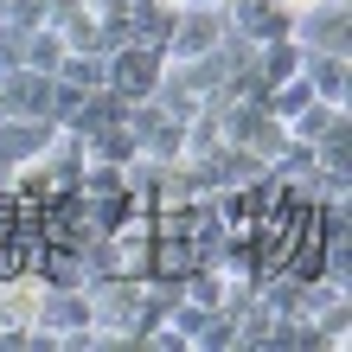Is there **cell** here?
<instances>
[{
    "label": "cell",
    "mask_w": 352,
    "mask_h": 352,
    "mask_svg": "<svg viewBox=\"0 0 352 352\" xmlns=\"http://www.w3.org/2000/svg\"><path fill=\"white\" fill-rule=\"evenodd\" d=\"M224 32H237L243 45H263V38H288V13L276 0H218Z\"/></svg>",
    "instance_id": "cell-4"
},
{
    "label": "cell",
    "mask_w": 352,
    "mask_h": 352,
    "mask_svg": "<svg viewBox=\"0 0 352 352\" xmlns=\"http://www.w3.org/2000/svg\"><path fill=\"white\" fill-rule=\"evenodd\" d=\"M212 45H224V13L218 7H179L160 52H167V58H205Z\"/></svg>",
    "instance_id": "cell-3"
},
{
    "label": "cell",
    "mask_w": 352,
    "mask_h": 352,
    "mask_svg": "<svg viewBox=\"0 0 352 352\" xmlns=\"http://www.w3.org/2000/svg\"><path fill=\"white\" fill-rule=\"evenodd\" d=\"M301 84L314 90L320 102L346 109V90H352V58H346V52H301Z\"/></svg>",
    "instance_id": "cell-6"
},
{
    "label": "cell",
    "mask_w": 352,
    "mask_h": 352,
    "mask_svg": "<svg viewBox=\"0 0 352 352\" xmlns=\"http://www.w3.org/2000/svg\"><path fill=\"white\" fill-rule=\"evenodd\" d=\"M186 7H218V0H186Z\"/></svg>",
    "instance_id": "cell-9"
},
{
    "label": "cell",
    "mask_w": 352,
    "mask_h": 352,
    "mask_svg": "<svg viewBox=\"0 0 352 352\" xmlns=\"http://www.w3.org/2000/svg\"><path fill=\"white\" fill-rule=\"evenodd\" d=\"M0 109H7V116H32V122H52V77L32 71V65L0 71Z\"/></svg>",
    "instance_id": "cell-5"
},
{
    "label": "cell",
    "mask_w": 352,
    "mask_h": 352,
    "mask_svg": "<svg viewBox=\"0 0 352 352\" xmlns=\"http://www.w3.org/2000/svg\"><path fill=\"white\" fill-rule=\"evenodd\" d=\"M288 38L301 52H352V7L346 0H314V7L288 13Z\"/></svg>",
    "instance_id": "cell-2"
},
{
    "label": "cell",
    "mask_w": 352,
    "mask_h": 352,
    "mask_svg": "<svg viewBox=\"0 0 352 352\" xmlns=\"http://www.w3.org/2000/svg\"><path fill=\"white\" fill-rule=\"evenodd\" d=\"M160 71H167V52H160V45H141V38L102 52V84H109L116 96H129V102L154 96L160 90Z\"/></svg>",
    "instance_id": "cell-1"
},
{
    "label": "cell",
    "mask_w": 352,
    "mask_h": 352,
    "mask_svg": "<svg viewBox=\"0 0 352 352\" xmlns=\"http://www.w3.org/2000/svg\"><path fill=\"white\" fill-rule=\"evenodd\" d=\"M276 7H282V13H301V7H314V0H276Z\"/></svg>",
    "instance_id": "cell-8"
},
{
    "label": "cell",
    "mask_w": 352,
    "mask_h": 352,
    "mask_svg": "<svg viewBox=\"0 0 352 352\" xmlns=\"http://www.w3.org/2000/svg\"><path fill=\"white\" fill-rule=\"evenodd\" d=\"M340 122H346V109H333V102H301V109L288 116V141L314 148V141H320L327 129H340Z\"/></svg>",
    "instance_id": "cell-7"
}]
</instances>
